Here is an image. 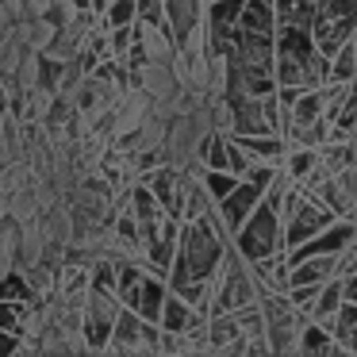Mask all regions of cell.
<instances>
[{
	"mask_svg": "<svg viewBox=\"0 0 357 357\" xmlns=\"http://www.w3.org/2000/svg\"><path fill=\"white\" fill-rule=\"evenodd\" d=\"M234 250H238L246 261H257V257H265V254L284 250V238H280V211L273 208V204H265V196L254 208V215L234 231Z\"/></svg>",
	"mask_w": 357,
	"mask_h": 357,
	"instance_id": "obj_1",
	"label": "cell"
},
{
	"mask_svg": "<svg viewBox=\"0 0 357 357\" xmlns=\"http://www.w3.org/2000/svg\"><path fill=\"white\" fill-rule=\"evenodd\" d=\"M165 296H169V280L158 277V273H142L131 288L119 292V303L131 307V311H139L142 319H150V323H158V319H162V307H165Z\"/></svg>",
	"mask_w": 357,
	"mask_h": 357,
	"instance_id": "obj_2",
	"label": "cell"
},
{
	"mask_svg": "<svg viewBox=\"0 0 357 357\" xmlns=\"http://www.w3.org/2000/svg\"><path fill=\"white\" fill-rule=\"evenodd\" d=\"M257 204H261V188L250 185V181H238V185H234L231 192L223 196V200H215V208H219V219H223V227L234 234L250 215H254Z\"/></svg>",
	"mask_w": 357,
	"mask_h": 357,
	"instance_id": "obj_3",
	"label": "cell"
},
{
	"mask_svg": "<svg viewBox=\"0 0 357 357\" xmlns=\"http://www.w3.org/2000/svg\"><path fill=\"white\" fill-rule=\"evenodd\" d=\"M204 8H208V0H165V24H169L177 47L204 24Z\"/></svg>",
	"mask_w": 357,
	"mask_h": 357,
	"instance_id": "obj_4",
	"label": "cell"
},
{
	"mask_svg": "<svg viewBox=\"0 0 357 357\" xmlns=\"http://www.w3.org/2000/svg\"><path fill=\"white\" fill-rule=\"evenodd\" d=\"M200 319H208L204 311H196V307H188L185 300H181L177 292H169L165 296V307H162V319H158V326L162 331H177V334H188Z\"/></svg>",
	"mask_w": 357,
	"mask_h": 357,
	"instance_id": "obj_5",
	"label": "cell"
},
{
	"mask_svg": "<svg viewBox=\"0 0 357 357\" xmlns=\"http://www.w3.org/2000/svg\"><path fill=\"white\" fill-rule=\"evenodd\" d=\"M238 27L242 31H257V35H277V8H273V0H246Z\"/></svg>",
	"mask_w": 357,
	"mask_h": 357,
	"instance_id": "obj_6",
	"label": "cell"
},
{
	"mask_svg": "<svg viewBox=\"0 0 357 357\" xmlns=\"http://www.w3.org/2000/svg\"><path fill=\"white\" fill-rule=\"evenodd\" d=\"M331 331H334V342H338L342 354H357V303L354 300H342Z\"/></svg>",
	"mask_w": 357,
	"mask_h": 357,
	"instance_id": "obj_7",
	"label": "cell"
},
{
	"mask_svg": "<svg viewBox=\"0 0 357 357\" xmlns=\"http://www.w3.org/2000/svg\"><path fill=\"white\" fill-rule=\"evenodd\" d=\"M319 119H323V89H303L292 104V127H311V123H319ZM292 127H288V131H292Z\"/></svg>",
	"mask_w": 357,
	"mask_h": 357,
	"instance_id": "obj_8",
	"label": "cell"
},
{
	"mask_svg": "<svg viewBox=\"0 0 357 357\" xmlns=\"http://www.w3.org/2000/svg\"><path fill=\"white\" fill-rule=\"evenodd\" d=\"M342 277H331V280H323V292H319V300H315V307H311V319L315 323H326V326H334V315H338V307H342Z\"/></svg>",
	"mask_w": 357,
	"mask_h": 357,
	"instance_id": "obj_9",
	"label": "cell"
},
{
	"mask_svg": "<svg viewBox=\"0 0 357 357\" xmlns=\"http://www.w3.org/2000/svg\"><path fill=\"white\" fill-rule=\"evenodd\" d=\"M280 165H284V173L292 181H307L311 169L319 165V146H288V154Z\"/></svg>",
	"mask_w": 357,
	"mask_h": 357,
	"instance_id": "obj_10",
	"label": "cell"
},
{
	"mask_svg": "<svg viewBox=\"0 0 357 357\" xmlns=\"http://www.w3.org/2000/svg\"><path fill=\"white\" fill-rule=\"evenodd\" d=\"M196 173H200L204 188L211 192V200H223V196H227V192H231V188L242 181L238 173H231V169H208L204 162H200V169H196Z\"/></svg>",
	"mask_w": 357,
	"mask_h": 357,
	"instance_id": "obj_11",
	"label": "cell"
},
{
	"mask_svg": "<svg viewBox=\"0 0 357 357\" xmlns=\"http://www.w3.org/2000/svg\"><path fill=\"white\" fill-rule=\"evenodd\" d=\"M139 20V0H108L104 8V27H131Z\"/></svg>",
	"mask_w": 357,
	"mask_h": 357,
	"instance_id": "obj_12",
	"label": "cell"
},
{
	"mask_svg": "<svg viewBox=\"0 0 357 357\" xmlns=\"http://www.w3.org/2000/svg\"><path fill=\"white\" fill-rule=\"evenodd\" d=\"M31 284H27L20 273H8V277H0V300H8V303H27L31 300Z\"/></svg>",
	"mask_w": 357,
	"mask_h": 357,
	"instance_id": "obj_13",
	"label": "cell"
},
{
	"mask_svg": "<svg viewBox=\"0 0 357 357\" xmlns=\"http://www.w3.org/2000/svg\"><path fill=\"white\" fill-rule=\"evenodd\" d=\"M319 292H323V284H292V288H288V300H292V307H296V311L311 315V307H315Z\"/></svg>",
	"mask_w": 357,
	"mask_h": 357,
	"instance_id": "obj_14",
	"label": "cell"
},
{
	"mask_svg": "<svg viewBox=\"0 0 357 357\" xmlns=\"http://www.w3.org/2000/svg\"><path fill=\"white\" fill-rule=\"evenodd\" d=\"M20 346H24V334L4 331V326H0V357H4V354H16Z\"/></svg>",
	"mask_w": 357,
	"mask_h": 357,
	"instance_id": "obj_15",
	"label": "cell"
},
{
	"mask_svg": "<svg viewBox=\"0 0 357 357\" xmlns=\"http://www.w3.org/2000/svg\"><path fill=\"white\" fill-rule=\"evenodd\" d=\"M342 296L357 303V273H349V277H342Z\"/></svg>",
	"mask_w": 357,
	"mask_h": 357,
	"instance_id": "obj_16",
	"label": "cell"
},
{
	"mask_svg": "<svg viewBox=\"0 0 357 357\" xmlns=\"http://www.w3.org/2000/svg\"><path fill=\"white\" fill-rule=\"evenodd\" d=\"M4 108H8V100H4V89H0V116H4Z\"/></svg>",
	"mask_w": 357,
	"mask_h": 357,
	"instance_id": "obj_17",
	"label": "cell"
}]
</instances>
